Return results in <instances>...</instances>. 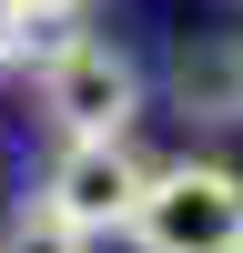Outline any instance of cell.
I'll return each mask as SVG.
<instances>
[{
    "mask_svg": "<svg viewBox=\"0 0 243 253\" xmlns=\"http://www.w3.org/2000/svg\"><path fill=\"white\" fill-rule=\"evenodd\" d=\"M0 253H91V233H71V223L40 213V203H10V213H0Z\"/></svg>",
    "mask_w": 243,
    "mask_h": 253,
    "instance_id": "5b68a950",
    "label": "cell"
},
{
    "mask_svg": "<svg viewBox=\"0 0 243 253\" xmlns=\"http://www.w3.org/2000/svg\"><path fill=\"white\" fill-rule=\"evenodd\" d=\"M172 112L202 132H243V41H182L172 51Z\"/></svg>",
    "mask_w": 243,
    "mask_h": 253,
    "instance_id": "277c9868",
    "label": "cell"
},
{
    "mask_svg": "<svg viewBox=\"0 0 243 253\" xmlns=\"http://www.w3.org/2000/svg\"><path fill=\"white\" fill-rule=\"evenodd\" d=\"M20 10H31V20H81L91 0H20Z\"/></svg>",
    "mask_w": 243,
    "mask_h": 253,
    "instance_id": "52a82bcc",
    "label": "cell"
},
{
    "mask_svg": "<svg viewBox=\"0 0 243 253\" xmlns=\"http://www.w3.org/2000/svg\"><path fill=\"white\" fill-rule=\"evenodd\" d=\"M122 243L132 253H243V172L233 162H202V152L152 162Z\"/></svg>",
    "mask_w": 243,
    "mask_h": 253,
    "instance_id": "7a4b0ae2",
    "label": "cell"
},
{
    "mask_svg": "<svg viewBox=\"0 0 243 253\" xmlns=\"http://www.w3.org/2000/svg\"><path fill=\"white\" fill-rule=\"evenodd\" d=\"M31 91H40L51 142H132V122H142V61L112 31L51 20L40 51H31Z\"/></svg>",
    "mask_w": 243,
    "mask_h": 253,
    "instance_id": "6da1fadb",
    "label": "cell"
},
{
    "mask_svg": "<svg viewBox=\"0 0 243 253\" xmlns=\"http://www.w3.org/2000/svg\"><path fill=\"white\" fill-rule=\"evenodd\" d=\"M40 31H51V20H31L20 0H0V71H10V61H31V51H40Z\"/></svg>",
    "mask_w": 243,
    "mask_h": 253,
    "instance_id": "8992f818",
    "label": "cell"
},
{
    "mask_svg": "<svg viewBox=\"0 0 243 253\" xmlns=\"http://www.w3.org/2000/svg\"><path fill=\"white\" fill-rule=\"evenodd\" d=\"M142 182H152V162H142L132 142H51V162H40L31 203H40V213H61L71 233L101 243V233H122V223H132Z\"/></svg>",
    "mask_w": 243,
    "mask_h": 253,
    "instance_id": "3957f363",
    "label": "cell"
}]
</instances>
